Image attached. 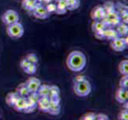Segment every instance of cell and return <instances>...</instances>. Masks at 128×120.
<instances>
[{
  "instance_id": "obj_1",
  "label": "cell",
  "mask_w": 128,
  "mask_h": 120,
  "mask_svg": "<svg viewBox=\"0 0 128 120\" xmlns=\"http://www.w3.org/2000/svg\"><path fill=\"white\" fill-rule=\"evenodd\" d=\"M87 58L82 51H72L66 59V66L72 72H80L85 68Z\"/></svg>"
},
{
  "instance_id": "obj_2",
  "label": "cell",
  "mask_w": 128,
  "mask_h": 120,
  "mask_svg": "<svg viewBox=\"0 0 128 120\" xmlns=\"http://www.w3.org/2000/svg\"><path fill=\"white\" fill-rule=\"evenodd\" d=\"M73 91L79 97H86L90 95L92 91V85L88 79L81 82L73 83Z\"/></svg>"
},
{
  "instance_id": "obj_3",
  "label": "cell",
  "mask_w": 128,
  "mask_h": 120,
  "mask_svg": "<svg viewBox=\"0 0 128 120\" xmlns=\"http://www.w3.org/2000/svg\"><path fill=\"white\" fill-rule=\"evenodd\" d=\"M6 34L9 37L13 39H18L24 34V27L19 22L8 25L6 26Z\"/></svg>"
},
{
  "instance_id": "obj_4",
  "label": "cell",
  "mask_w": 128,
  "mask_h": 120,
  "mask_svg": "<svg viewBox=\"0 0 128 120\" xmlns=\"http://www.w3.org/2000/svg\"><path fill=\"white\" fill-rule=\"evenodd\" d=\"M102 21L107 27H108V26L109 27H116L118 23H121L120 15L116 11L111 13H108V14L105 15Z\"/></svg>"
},
{
  "instance_id": "obj_5",
  "label": "cell",
  "mask_w": 128,
  "mask_h": 120,
  "mask_svg": "<svg viewBox=\"0 0 128 120\" xmlns=\"http://www.w3.org/2000/svg\"><path fill=\"white\" fill-rule=\"evenodd\" d=\"M1 19L2 23L8 26L13 23H15L19 21V15L14 10H6L1 16Z\"/></svg>"
},
{
  "instance_id": "obj_6",
  "label": "cell",
  "mask_w": 128,
  "mask_h": 120,
  "mask_svg": "<svg viewBox=\"0 0 128 120\" xmlns=\"http://www.w3.org/2000/svg\"><path fill=\"white\" fill-rule=\"evenodd\" d=\"M111 47L112 50L117 52H122L125 51L128 46V41H127V35L125 37H117L114 39L112 40Z\"/></svg>"
},
{
  "instance_id": "obj_7",
  "label": "cell",
  "mask_w": 128,
  "mask_h": 120,
  "mask_svg": "<svg viewBox=\"0 0 128 120\" xmlns=\"http://www.w3.org/2000/svg\"><path fill=\"white\" fill-rule=\"evenodd\" d=\"M32 12L33 15L38 19H46L50 15V13L47 11L46 6H44L42 3H38Z\"/></svg>"
},
{
  "instance_id": "obj_8",
  "label": "cell",
  "mask_w": 128,
  "mask_h": 120,
  "mask_svg": "<svg viewBox=\"0 0 128 120\" xmlns=\"http://www.w3.org/2000/svg\"><path fill=\"white\" fill-rule=\"evenodd\" d=\"M106 15V12L103 6L98 5L95 7L92 11H91V18L93 21H99L102 20Z\"/></svg>"
},
{
  "instance_id": "obj_9",
  "label": "cell",
  "mask_w": 128,
  "mask_h": 120,
  "mask_svg": "<svg viewBox=\"0 0 128 120\" xmlns=\"http://www.w3.org/2000/svg\"><path fill=\"white\" fill-rule=\"evenodd\" d=\"M25 83H26V87H27L30 93L37 92L39 87H40L42 84L41 80L36 77H31V78H28V80Z\"/></svg>"
},
{
  "instance_id": "obj_10",
  "label": "cell",
  "mask_w": 128,
  "mask_h": 120,
  "mask_svg": "<svg viewBox=\"0 0 128 120\" xmlns=\"http://www.w3.org/2000/svg\"><path fill=\"white\" fill-rule=\"evenodd\" d=\"M37 107L43 112L48 113V109L50 107V98L47 97H39L37 103Z\"/></svg>"
},
{
  "instance_id": "obj_11",
  "label": "cell",
  "mask_w": 128,
  "mask_h": 120,
  "mask_svg": "<svg viewBox=\"0 0 128 120\" xmlns=\"http://www.w3.org/2000/svg\"><path fill=\"white\" fill-rule=\"evenodd\" d=\"M116 100L118 103L123 104L128 100V90L126 88L120 87L116 93Z\"/></svg>"
},
{
  "instance_id": "obj_12",
  "label": "cell",
  "mask_w": 128,
  "mask_h": 120,
  "mask_svg": "<svg viewBox=\"0 0 128 120\" xmlns=\"http://www.w3.org/2000/svg\"><path fill=\"white\" fill-rule=\"evenodd\" d=\"M26 106H27V99H26V97L20 96L14 106H13V108L18 112H24L26 108Z\"/></svg>"
},
{
  "instance_id": "obj_13",
  "label": "cell",
  "mask_w": 128,
  "mask_h": 120,
  "mask_svg": "<svg viewBox=\"0 0 128 120\" xmlns=\"http://www.w3.org/2000/svg\"><path fill=\"white\" fill-rule=\"evenodd\" d=\"M56 4V9L55 11L56 14L59 15H62L68 11L67 2H66V0H57Z\"/></svg>"
},
{
  "instance_id": "obj_14",
  "label": "cell",
  "mask_w": 128,
  "mask_h": 120,
  "mask_svg": "<svg viewBox=\"0 0 128 120\" xmlns=\"http://www.w3.org/2000/svg\"><path fill=\"white\" fill-rule=\"evenodd\" d=\"M117 37H118V35L114 27H109L108 26V27H106L104 30V39L111 40L112 41Z\"/></svg>"
},
{
  "instance_id": "obj_15",
  "label": "cell",
  "mask_w": 128,
  "mask_h": 120,
  "mask_svg": "<svg viewBox=\"0 0 128 120\" xmlns=\"http://www.w3.org/2000/svg\"><path fill=\"white\" fill-rule=\"evenodd\" d=\"M116 30L118 35V37H125L128 33V26L126 23H120L116 26Z\"/></svg>"
},
{
  "instance_id": "obj_16",
  "label": "cell",
  "mask_w": 128,
  "mask_h": 120,
  "mask_svg": "<svg viewBox=\"0 0 128 120\" xmlns=\"http://www.w3.org/2000/svg\"><path fill=\"white\" fill-rule=\"evenodd\" d=\"M20 96L18 95V94L15 91V92H10L6 95V103L8 106H14V105L15 104V103L17 102V100L18 99V98Z\"/></svg>"
},
{
  "instance_id": "obj_17",
  "label": "cell",
  "mask_w": 128,
  "mask_h": 120,
  "mask_svg": "<svg viewBox=\"0 0 128 120\" xmlns=\"http://www.w3.org/2000/svg\"><path fill=\"white\" fill-rule=\"evenodd\" d=\"M16 92L21 97H27L30 94V91H29L28 88H27V87H26L25 83H20L19 85L17 87Z\"/></svg>"
},
{
  "instance_id": "obj_18",
  "label": "cell",
  "mask_w": 128,
  "mask_h": 120,
  "mask_svg": "<svg viewBox=\"0 0 128 120\" xmlns=\"http://www.w3.org/2000/svg\"><path fill=\"white\" fill-rule=\"evenodd\" d=\"M37 4L38 3L35 0H22V7L28 11H32L37 6Z\"/></svg>"
},
{
  "instance_id": "obj_19",
  "label": "cell",
  "mask_w": 128,
  "mask_h": 120,
  "mask_svg": "<svg viewBox=\"0 0 128 120\" xmlns=\"http://www.w3.org/2000/svg\"><path fill=\"white\" fill-rule=\"evenodd\" d=\"M107 26L104 23V22L102 20H99V21H93V23L92 24V30L93 33L100 31V30H104Z\"/></svg>"
},
{
  "instance_id": "obj_20",
  "label": "cell",
  "mask_w": 128,
  "mask_h": 120,
  "mask_svg": "<svg viewBox=\"0 0 128 120\" xmlns=\"http://www.w3.org/2000/svg\"><path fill=\"white\" fill-rule=\"evenodd\" d=\"M38 94L40 97H48L50 95V86L47 84H41L38 90Z\"/></svg>"
},
{
  "instance_id": "obj_21",
  "label": "cell",
  "mask_w": 128,
  "mask_h": 120,
  "mask_svg": "<svg viewBox=\"0 0 128 120\" xmlns=\"http://www.w3.org/2000/svg\"><path fill=\"white\" fill-rule=\"evenodd\" d=\"M68 11H75L80 6V0H66Z\"/></svg>"
},
{
  "instance_id": "obj_22",
  "label": "cell",
  "mask_w": 128,
  "mask_h": 120,
  "mask_svg": "<svg viewBox=\"0 0 128 120\" xmlns=\"http://www.w3.org/2000/svg\"><path fill=\"white\" fill-rule=\"evenodd\" d=\"M118 71L122 75H128V60L124 59L118 65Z\"/></svg>"
},
{
  "instance_id": "obj_23",
  "label": "cell",
  "mask_w": 128,
  "mask_h": 120,
  "mask_svg": "<svg viewBox=\"0 0 128 120\" xmlns=\"http://www.w3.org/2000/svg\"><path fill=\"white\" fill-rule=\"evenodd\" d=\"M48 113L51 115H58L60 113V104L50 103V107Z\"/></svg>"
},
{
  "instance_id": "obj_24",
  "label": "cell",
  "mask_w": 128,
  "mask_h": 120,
  "mask_svg": "<svg viewBox=\"0 0 128 120\" xmlns=\"http://www.w3.org/2000/svg\"><path fill=\"white\" fill-rule=\"evenodd\" d=\"M103 7L104 9V11L106 12V14H108V13H111V12H113L116 11V5H114V3L112 1H108V2H106L104 5H103Z\"/></svg>"
},
{
  "instance_id": "obj_25",
  "label": "cell",
  "mask_w": 128,
  "mask_h": 120,
  "mask_svg": "<svg viewBox=\"0 0 128 120\" xmlns=\"http://www.w3.org/2000/svg\"><path fill=\"white\" fill-rule=\"evenodd\" d=\"M38 107H37V103H32V102H30L27 99V106H26V108L25 110V113H27V114H30V113H33L35 110H36Z\"/></svg>"
},
{
  "instance_id": "obj_26",
  "label": "cell",
  "mask_w": 128,
  "mask_h": 120,
  "mask_svg": "<svg viewBox=\"0 0 128 120\" xmlns=\"http://www.w3.org/2000/svg\"><path fill=\"white\" fill-rule=\"evenodd\" d=\"M24 71H25L26 74H30V75H33V74H34L35 73H36V71H37V64L30 63V64L27 66V67H26V68L24 70Z\"/></svg>"
},
{
  "instance_id": "obj_27",
  "label": "cell",
  "mask_w": 128,
  "mask_h": 120,
  "mask_svg": "<svg viewBox=\"0 0 128 120\" xmlns=\"http://www.w3.org/2000/svg\"><path fill=\"white\" fill-rule=\"evenodd\" d=\"M26 59L29 61L30 63H34V64H38V58L34 53H30L26 56Z\"/></svg>"
},
{
  "instance_id": "obj_28",
  "label": "cell",
  "mask_w": 128,
  "mask_h": 120,
  "mask_svg": "<svg viewBox=\"0 0 128 120\" xmlns=\"http://www.w3.org/2000/svg\"><path fill=\"white\" fill-rule=\"evenodd\" d=\"M60 89L57 86L55 85H52L50 86V95H48V97L50 96H54V95H60Z\"/></svg>"
},
{
  "instance_id": "obj_29",
  "label": "cell",
  "mask_w": 128,
  "mask_h": 120,
  "mask_svg": "<svg viewBox=\"0 0 128 120\" xmlns=\"http://www.w3.org/2000/svg\"><path fill=\"white\" fill-rule=\"evenodd\" d=\"M80 119L83 120H96V114L94 112H88L82 115Z\"/></svg>"
},
{
  "instance_id": "obj_30",
  "label": "cell",
  "mask_w": 128,
  "mask_h": 120,
  "mask_svg": "<svg viewBox=\"0 0 128 120\" xmlns=\"http://www.w3.org/2000/svg\"><path fill=\"white\" fill-rule=\"evenodd\" d=\"M46 8L47 11L50 13V14H52V13H55L56 9V4L54 3H50L46 5Z\"/></svg>"
},
{
  "instance_id": "obj_31",
  "label": "cell",
  "mask_w": 128,
  "mask_h": 120,
  "mask_svg": "<svg viewBox=\"0 0 128 120\" xmlns=\"http://www.w3.org/2000/svg\"><path fill=\"white\" fill-rule=\"evenodd\" d=\"M120 87L122 88H126L128 87V75H122L120 81Z\"/></svg>"
},
{
  "instance_id": "obj_32",
  "label": "cell",
  "mask_w": 128,
  "mask_h": 120,
  "mask_svg": "<svg viewBox=\"0 0 128 120\" xmlns=\"http://www.w3.org/2000/svg\"><path fill=\"white\" fill-rule=\"evenodd\" d=\"M118 118L120 120H127L128 119V110L124 109L121 110L118 115Z\"/></svg>"
},
{
  "instance_id": "obj_33",
  "label": "cell",
  "mask_w": 128,
  "mask_h": 120,
  "mask_svg": "<svg viewBox=\"0 0 128 120\" xmlns=\"http://www.w3.org/2000/svg\"><path fill=\"white\" fill-rule=\"evenodd\" d=\"M50 100L51 103H60V95H54L50 96Z\"/></svg>"
},
{
  "instance_id": "obj_34",
  "label": "cell",
  "mask_w": 128,
  "mask_h": 120,
  "mask_svg": "<svg viewBox=\"0 0 128 120\" xmlns=\"http://www.w3.org/2000/svg\"><path fill=\"white\" fill-rule=\"evenodd\" d=\"M96 119L97 120H108L109 118L107 114L100 113V114H96Z\"/></svg>"
},
{
  "instance_id": "obj_35",
  "label": "cell",
  "mask_w": 128,
  "mask_h": 120,
  "mask_svg": "<svg viewBox=\"0 0 128 120\" xmlns=\"http://www.w3.org/2000/svg\"><path fill=\"white\" fill-rule=\"evenodd\" d=\"M29 64H30L29 61L25 58V59H23L21 61V63H20V66H21V67L22 68L23 70H25L26 67H27V66H28Z\"/></svg>"
},
{
  "instance_id": "obj_36",
  "label": "cell",
  "mask_w": 128,
  "mask_h": 120,
  "mask_svg": "<svg viewBox=\"0 0 128 120\" xmlns=\"http://www.w3.org/2000/svg\"><path fill=\"white\" fill-rule=\"evenodd\" d=\"M85 79H88V78L84 75H78L76 78H74L73 80V83H77V82H81V81H84V80Z\"/></svg>"
},
{
  "instance_id": "obj_37",
  "label": "cell",
  "mask_w": 128,
  "mask_h": 120,
  "mask_svg": "<svg viewBox=\"0 0 128 120\" xmlns=\"http://www.w3.org/2000/svg\"><path fill=\"white\" fill-rule=\"evenodd\" d=\"M95 34V37L97 38V39H104V30H100V31H98V32H96L94 33Z\"/></svg>"
},
{
  "instance_id": "obj_38",
  "label": "cell",
  "mask_w": 128,
  "mask_h": 120,
  "mask_svg": "<svg viewBox=\"0 0 128 120\" xmlns=\"http://www.w3.org/2000/svg\"><path fill=\"white\" fill-rule=\"evenodd\" d=\"M51 2H52V0H42V4H48V3H51Z\"/></svg>"
},
{
  "instance_id": "obj_39",
  "label": "cell",
  "mask_w": 128,
  "mask_h": 120,
  "mask_svg": "<svg viewBox=\"0 0 128 120\" xmlns=\"http://www.w3.org/2000/svg\"><path fill=\"white\" fill-rule=\"evenodd\" d=\"M37 3H42V0H35Z\"/></svg>"
},
{
  "instance_id": "obj_40",
  "label": "cell",
  "mask_w": 128,
  "mask_h": 120,
  "mask_svg": "<svg viewBox=\"0 0 128 120\" xmlns=\"http://www.w3.org/2000/svg\"><path fill=\"white\" fill-rule=\"evenodd\" d=\"M56 1H57V0H56Z\"/></svg>"
}]
</instances>
